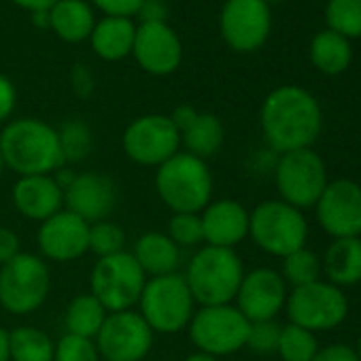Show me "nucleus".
Here are the masks:
<instances>
[{
    "mask_svg": "<svg viewBox=\"0 0 361 361\" xmlns=\"http://www.w3.org/2000/svg\"><path fill=\"white\" fill-rule=\"evenodd\" d=\"M54 338L32 325H20L9 331V359L11 361H54Z\"/></svg>",
    "mask_w": 361,
    "mask_h": 361,
    "instance_id": "29",
    "label": "nucleus"
},
{
    "mask_svg": "<svg viewBox=\"0 0 361 361\" xmlns=\"http://www.w3.org/2000/svg\"><path fill=\"white\" fill-rule=\"evenodd\" d=\"M249 325V319L234 304L198 306L188 331L196 350L219 359L247 346Z\"/></svg>",
    "mask_w": 361,
    "mask_h": 361,
    "instance_id": "8",
    "label": "nucleus"
},
{
    "mask_svg": "<svg viewBox=\"0 0 361 361\" xmlns=\"http://www.w3.org/2000/svg\"><path fill=\"white\" fill-rule=\"evenodd\" d=\"M37 245L39 255L47 264L77 262L90 253V224L62 209L47 221L39 224Z\"/></svg>",
    "mask_w": 361,
    "mask_h": 361,
    "instance_id": "16",
    "label": "nucleus"
},
{
    "mask_svg": "<svg viewBox=\"0 0 361 361\" xmlns=\"http://www.w3.org/2000/svg\"><path fill=\"white\" fill-rule=\"evenodd\" d=\"M312 66L329 77L342 75L353 62V47L350 41L334 30H321L312 37L308 49Z\"/></svg>",
    "mask_w": 361,
    "mask_h": 361,
    "instance_id": "27",
    "label": "nucleus"
},
{
    "mask_svg": "<svg viewBox=\"0 0 361 361\" xmlns=\"http://www.w3.org/2000/svg\"><path fill=\"white\" fill-rule=\"evenodd\" d=\"M196 308L198 304L180 272L147 279L136 304L138 314L155 336H170L188 329Z\"/></svg>",
    "mask_w": 361,
    "mask_h": 361,
    "instance_id": "5",
    "label": "nucleus"
},
{
    "mask_svg": "<svg viewBox=\"0 0 361 361\" xmlns=\"http://www.w3.org/2000/svg\"><path fill=\"white\" fill-rule=\"evenodd\" d=\"M7 168H5V159H3V151H0V176H3V172H5Z\"/></svg>",
    "mask_w": 361,
    "mask_h": 361,
    "instance_id": "48",
    "label": "nucleus"
},
{
    "mask_svg": "<svg viewBox=\"0 0 361 361\" xmlns=\"http://www.w3.org/2000/svg\"><path fill=\"white\" fill-rule=\"evenodd\" d=\"M266 5H272V3H287V0H264Z\"/></svg>",
    "mask_w": 361,
    "mask_h": 361,
    "instance_id": "50",
    "label": "nucleus"
},
{
    "mask_svg": "<svg viewBox=\"0 0 361 361\" xmlns=\"http://www.w3.org/2000/svg\"><path fill=\"white\" fill-rule=\"evenodd\" d=\"M11 202L24 219L43 224L64 209V190L54 174L18 176L11 188Z\"/></svg>",
    "mask_w": 361,
    "mask_h": 361,
    "instance_id": "20",
    "label": "nucleus"
},
{
    "mask_svg": "<svg viewBox=\"0 0 361 361\" xmlns=\"http://www.w3.org/2000/svg\"><path fill=\"white\" fill-rule=\"evenodd\" d=\"M121 251H126V232L117 224L104 219L90 226V253L100 259Z\"/></svg>",
    "mask_w": 361,
    "mask_h": 361,
    "instance_id": "35",
    "label": "nucleus"
},
{
    "mask_svg": "<svg viewBox=\"0 0 361 361\" xmlns=\"http://www.w3.org/2000/svg\"><path fill=\"white\" fill-rule=\"evenodd\" d=\"M147 274L130 251L96 259L90 274V293H94L109 312L136 308L145 289Z\"/></svg>",
    "mask_w": 361,
    "mask_h": 361,
    "instance_id": "9",
    "label": "nucleus"
},
{
    "mask_svg": "<svg viewBox=\"0 0 361 361\" xmlns=\"http://www.w3.org/2000/svg\"><path fill=\"white\" fill-rule=\"evenodd\" d=\"M321 270L336 287L357 285L361 281V236L336 238L323 255Z\"/></svg>",
    "mask_w": 361,
    "mask_h": 361,
    "instance_id": "23",
    "label": "nucleus"
},
{
    "mask_svg": "<svg viewBox=\"0 0 361 361\" xmlns=\"http://www.w3.org/2000/svg\"><path fill=\"white\" fill-rule=\"evenodd\" d=\"M130 253L134 255L147 279L174 274L183 262V251L166 236V232H145L136 238Z\"/></svg>",
    "mask_w": 361,
    "mask_h": 361,
    "instance_id": "22",
    "label": "nucleus"
},
{
    "mask_svg": "<svg viewBox=\"0 0 361 361\" xmlns=\"http://www.w3.org/2000/svg\"><path fill=\"white\" fill-rule=\"evenodd\" d=\"M18 104V92L9 77L0 75V123H5Z\"/></svg>",
    "mask_w": 361,
    "mask_h": 361,
    "instance_id": "40",
    "label": "nucleus"
},
{
    "mask_svg": "<svg viewBox=\"0 0 361 361\" xmlns=\"http://www.w3.org/2000/svg\"><path fill=\"white\" fill-rule=\"evenodd\" d=\"M281 323L276 319L270 321H255L249 325L247 346L255 353H276L279 338H281Z\"/></svg>",
    "mask_w": 361,
    "mask_h": 361,
    "instance_id": "37",
    "label": "nucleus"
},
{
    "mask_svg": "<svg viewBox=\"0 0 361 361\" xmlns=\"http://www.w3.org/2000/svg\"><path fill=\"white\" fill-rule=\"evenodd\" d=\"M314 209L319 226L334 240L361 236V185L355 180H329Z\"/></svg>",
    "mask_w": 361,
    "mask_h": 361,
    "instance_id": "15",
    "label": "nucleus"
},
{
    "mask_svg": "<svg viewBox=\"0 0 361 361\" xmlns=\"http://www.w3.org/2000/svg\"><path fill=\"white\" fill-rule=\"evenodd\" d=\"M117 204V185L102 172H79L64 188V209L83 221L98 224L109 219Z\"/></svg>",
    "mask_w": 361,
    "mask_h": 361,
    "instance_id": "18",
    "label": "nucleus"
},
{
    "mask_svg": "<svg viewBox=\"0 0 361 361\" xmlns=\"http://www.w3.org/2000/svg\"><path fill=\"white\" fill-rule=\"evenodd\" d=\"M132 54L145 73L166 77L180 66L183 45L166 22H145L136 28Z\"/></svg>",
    "mask_w": 361,
    "mask_h": 361,
    "instance_id": "19",
    "label": "nucleus"
},
{
    "mask_svg": "<svg viewBox=\"0 0 361 361\" xmlns=\"http://www.w3.org/2000/svg\"><path fill=\"white\" fill-rule=\"evenodd\" d=\"M287 293L289 289L281 272L262 266L245 272L238 293L234 298V306L249 319V323L270 321L276 319V314L285 308Z\"/></svg>",
    "mask_w": 361,
    "mask_h": 361,
    "instance_id": "17",
    "label": "nucleus"
},
{
    "mask_svg": "<svg viewBox=\"0 0 361 361\" xmlns=\"http://www.w3.org/2000/svg\"><path fill=\"white\" fill-rule=\"evenodd\" d=\"M245 276L243 259L234 249L202 245L190 257L183 279L198 306L232 304Z\"/></svg>",
    "mask_w": 361,
    "mask_h": 361,
    "instance_id": "4",
    "label": "nucleus"
},
{
    "mask_svg": "<svg viewBox=\"0 0 361 361\" xmlns=\"http://www.w3.org/2000/svg\"><path fill=\"white\" fill-rule=\"evenodd\" d=\"M11 3H16L22 9H28L32 13H47L58 0H11Z\"/></svg>",
    "mask_w": 361,
    "mask_h": 361,
    "instance_id": "45",
    "label": "nucleus"
},
{
    "mask_svg": "<svg viewBox=\"0 0 361 361\" xmlns=\"http://www.w3.org/2000/svg\"><path fill=\"white\" fill-rule=\"evenodd\" d=\"M134 37H136V26L128 18H104L100 20L92 35V49L96 51L98 58L106 62H117L126 56L132 54L134 47Z\"/></svg>",
    "mask_w": 361,
    "mask_h": 361,
    "instance_id": "25",
    "label": "nucleus"
},
{
    "mask_svg": "<svg viewBox=\"0 0 361 361\" xmlns=\"http://www.w3.org/2000/svg\"><path fill=\"white\" fill-rule=\"evenodd\" d=\"M166 236L183 251L200 249L204 245L200 213H172L166 224Z\"/></svg>",
    "mask_w": 361,
    "mask_h": 361,
    "instance_id": "34",
    "label": "nucleus"
},
{
    "mask_svg": "<svg viewBox=\"0 0 361 361\" xmlns=\"http://www.w3.org/2000/svg\"><path fill=\"white\" fill-rule=\"evenodd\" d=\"M92 3L104 11L109 18H132V16H138L140 7L145 0H92Z\"/></svg>",
    "mask_w": 361,
    "mask_h": 361,
    "instance_id": "38",
    "label": "nucleus"
},
{
    "mask_svg": "<svg viewBox=\"0 0 361 361\" xmlns=\"http://www.w3.org/2000/svg\"><path fill=\"white\" fill-rule=\"evenodd\" d=\"M219 28L230 49L238 54H253L262 49L270 37V5L264 0H226Z\"/></svg>",
    "mask_w": 361,
    "mask_h": 361,
    "instance_id": "14",
    "label": "nucleus"
},
{
    "mask_svg": "<svg viewBox=\"0 0 361 361\" xmlns=\"http://www.w3.org/2000/svg\"><path fill=\"white\" fill-rule=\"evenodd\" d=\"M285 310L289 323L317 334L338 327L348 314V302L340 287L327 281H314L291 289L287 293Z\"/></svg>",
    "mask_w": 361,
    "mask_h": 361,
    "instance_id": "11",
    "label": "nucleus"
},
{
    "mask_svg": "<svg viewBox=\"0 0 361 361\" xmlns=\"http://www.w3.org/2000/svg\"><path fill=\"white\" fill-rule=\"evenodd\" d=\"M51 291L49 264L37 255L22 251L9 264L0 266V306L9 314L28 317L43 308Z\"/></svg>",
    "mask_w": 361,
    "mask_h": 361,
    "instance_id": "6",
    "label": "nucleus"
},
{
    "mask_svg": "<svg viewBox=\"0 0 361 361\" xmlns=\"http://www.w3.org/2000/svg\"><path fill=\"white\" fill-rule=\"evenodd\" d=\"M22 253V240L11 228H0V266L9 264Z\"/></svg>",
    "mask_w": 361,
    "mask_h": 361,
    "instance_id": "39",
    "label": "nucleus"
},
{
    "mask_svg": "<svg viewBox=\"0 0 361 361\" xmlns=\"http://www.w3.org/2000/svg\"><path fill=\"white\" fill-rule=\"evenodd\" d=\"M140 18L145 22H166V5L161 0H145L140 7Z\"/></svg>",
    "mask_w": 361,
    "mask_h": 361,
    "instance_id": "43",
    "label": "nucleus"
},
{
    "mask_svg": "<svg viewBox=\"0 0 361 361\" xmlns=\"http://www.w3.org/2000/svg\"><path fill=\"white\" fill-rule=\"evenodd\" d=\"M126 157L145 168H157L180 151V134L170 115L149 113L128 123L121 136Z\"/></svg>",
    "mask_w": 361,
    "mask_h": 361,
    "instance_id": "12",
    "label": "nucleus"
},
{
    "mask_svg": "<svg viewBox=\"0 0 361 361\" xmlns=\"http://www.w3.org/2000/svg\"><path fill=\"white\" fill-rule=\"evenodd\" d=\"M0 151L5 168L18 176L54 174L66 166L58 130L37 117H20L9 121L0 132Z\"/></svg>",
    "mask_w": 361,
    "mask_h": 361,
    "instance_id": "2",
    "label": "nucleus"
},
{
    "mask_svg": "<svg viewBox=\"0 0 361 361\" xmlns=\"http://www.w3.org/2000/svg\"><path fill=\"white\" fill-rule=\"evenodd\" d=\"M321 259L306 247L289 253L283 257V266H281V276L287 285L295 287H304L310 285L314 281H321Z\"/></svg>",
    "mask_w": 361,
    "mask_h": 361,
    "instance_id": "31",
    "label": "nucleus"
},
{
    "mask_svg": "<svg viewBox=\"0 0 361 361\" xmlns=\"http://www.w3.org/2000/svg\"><path fill=\"white\" fill-rule=\"evenodd\" d=\"M54 361H102V359L94 340L64 334L56 342Z\"/></svg>",
    "mask_w": 361,
    "mask_h": 361,
    "instance_id": "36",
    "label": "nucleus"
},
{
    "mask_svg": "<svg viewBox=\"0 0 361 361\" xmlns=\"http://www.w3.org/2000/svg\"><path fill=\"white\" fill-rule=\"evenodd\" d=\"M155 194L170 213H202L213 200V172L209 161L178 151L155 168Z\"/></svg>",
    "mask_w": 361,
    "mask_h": 361,
    "instance_id": "3",
    "label": "nucleus"
},
{
    "mask_svg": "<svg viewBox=\"0 0 361 361\" xmlns=\"http://www.w3.org/2000/svg\"><path fill=\"white\" fill-rule=\"evenodd\" d=\"M317 350H319V342L312 331L298 327L293 323L281 327L276 353L281 355L283 361H312Z\"/></svg>",
    "mask_w": 361,
    "mask_h": 361,
    "instance_id": "32",
    "label": "nucleus"
},
{
    "mask_svg": "<svg viewBox=\"0 0 361 361\" xmlns=\"http://www.w3.org/2000/svg\"><path fill=\"white\" fill-rule=\"evenodd\" d=\"M262 132L274 153L310 149L323 128L319 100L300 85H281L272 90L259 113Z\"/></svg>",
    "mask_w": 361,
    "mask_h": 361,
    "instance_id": "1",
    "label": "nucleus"
},
{
    "mask_svg": "<svg viewBox=\"0 0 361 361\" xmlns=\"http://www.w3.org/2000/svg\"><path fill=\"white\" fill-rule=\"evenodd\" d=\"M73 87L79 96L87 98L92 94V75H90V68H83V66H77L75 73H73Z\"/></svg>",
    "mask_w": 361,
    "mask_h": 361,
    "instance_id": "44",
    "label": "nucleus"
},
{
    "mask_svg": "<svg viewBox=\"0 0 361 361\" xmlns=\"http://www.w3.org/2000/svg\"><path fill=\"white\" fill-rule=\"evenodd\" d=\"M58 138H60V147H62V155H64L66 166L85 159L94 147V136H92L90 126L79 121V119L66 121L58 130Z\"/></svg>",
    "mask_w": 361,
    "mask_h": 361,
    "instance_id": "33",
    "label": "nucleus"
},
{
    "mask_svg": "<svg viewBox=\"0 0 361 361\" xmlns=\"http://www.w3.org/2000/svg\"><path fill=\"white\" fill-rule=\"evenodd\" d=\"M109 310L100 304V300L94 293H81L75 295L64 312V327L66 334L79 336V338H90L94 340L106 319Z\"/></svg>",
    "mask_w": 361,
    "mask_h": 361,
    "instance_id": "28",
    "label": "nucleus"
},
{
    "mask_svg": "<svg viewBox=\"0 0 361 361\" xmlns=\"http://www.w3.org/2000/svg\"><path fill=\"white\" fill-rule=\"evenodd\" d=\"M47 26L66 43H81L90 39L96 22L94 11L83 0H58L47 11Z\"/></svg>",
    "mask_w": 361,
    "mask_h": 361,
    "instance_id": "24",
    "label": "nucleus"
},
{
    "mask_svg": "<svg viewBox=\"0 0 361 361\" xmlns=\"http://www.w3.org/2000/svg\"><path fill=\"white\" fill-rule=\"evenodd\" d=\"M226 142L224 121L213 113H198V117L180 132V147L183 151L209 161L215 157Z\"/></svg>",
    "mask_w": 361,
    "mask_h": 361,
    "instance_id": "26",
    "label": "nucleus"
},
{
    "mask_svg": "<svg viewBox=\"0 0 361 361\" xmlns=\"http://www.w3.org/2000/svg\"><path fill=\"white\" fill-rule=\"evenodd\" d=\"M249 236L264 253L283 259L306 247L308 224L295 207L283 200H266L249 213Z\"/></svg>",
    "mask_w": 361,
    "mask_h": 361,
    "instance_id": "7",
    "label": "nucleus"
},
{
    "mask_svg": "<svg viewBox=\"0 0 361 361\" xmlns=\"http://www.w3.org/2000/svg\"><path fill=\"white\" fill-rule=\"evenodd\" d=\"M327 30L342 35L344 39L361 37V0H327L325 5Z\"/></svg>",
    "mask_w": 361,
    "mask_h": 361,
    "instance_id": "30",
    "label": "nucleus"
},
{
    "mask_svg": "<svg viewBox=\"0 0 361 361\" xmlns=\"http://www.w3.org/2000/svg\"><path fill=\"white\" fill-rule=\"evenodd\" d=\"M202 234L204 245L236 249L249 236V211L243 202L232 198L211 200L202 213Z\"/></svg>",
    "mask_w": 361,
    "mask_h": 361,
    "instance_id": "21",
    "label": "nucleus"
},
{
    "mask_svg": "<svg viewBox=\"0 0 361 361\" xmlns=\"http://www.w3.org/2000/svg\"><path fill=\"white\" fill-rule=\"evenodd\" d=\"M274 183L283 202L298 211L312 209L329 183L325 161L312 149L283 153L274 166Z\"/></svg>",
    "mask_w": 361,
    "mask_h": 361,
    "instance_id": "10",
    "label": "nucleus"
},
{
    "mask_svg": "<svg viewBox=\"0 0 361 361\" xmlns=\"http://www.w3.org/2000/svg\"><path fill=\"white\" fill-rule=\"evenodd\" d=\"M94 342L102 361H145L153 348L155 334L132 308L109 312Z\"/></svg>",
    "mask_w": 361,
    "mask_h": 361,
    "instance_id": "13",
    "label": "nucleus"
},
{
    "mask_svg": "<svg viewBox=\"0 0 361 361\" xmlns=\"http://www.w3.org/2000/svg\"><path fill=\"white\" fill-rule=\"evenodd\" d=\"M355 353H357V357L361 359V336H359V340H357V348H355Z\"/></svg>",
    "mask_w": 361,
    "mask_h": 361,
    "instance_id": "49",
    "label": "nucleus"
},
{
    "mask_svg": "<svg viewBox=\"0 0 361 361\" xmlns=\"http://www.w3.org/2000/svg\"><path fill=\"white\" fill-rule=\"evenodd\" d=\"M312 361H361L355 353V348L346 344H331L325 348H319Z\"/></svg>",
    "mask_w": 361,
    "mask_h": 361,
    "instance_id": "41",
    "label": "nucleus"
},
{
    "mask_svg": "<svg viewBox=\"0 0 361 361\" xmlns=\"http://www.w3.org/2000/svg\"><path fill=\"white\" fill-rule=\"evenodd\" d=\"M183 361H219V359H217V357H213V355H207V353L194 350V353H190Z\"/></svg>",
    "mask_w": 361,
    "mask_h": 361,
    "instance_id": "47",
    "label": "nucleus"
},
{
    "mask_svg": "<svg viewBox=\"0 0 361 361\" xmlns=\"http://www.w3.org/2000/svg\"><path fill=\"white\" fill-rule=\"evenodd\" d=\"M198 109H194L192 104H178L174 111H172V115H170V119H172V123L176 126V130H178V134L183 132L196 117H198Z\"/></svg>",
    "mask_w": 361,
    "mask_h": 361,
    "instance_id": "42",
    "label": "nucleus"
},
{
    "mask_svg": "<svg viewBox=\"0 0 361 361\" xmlns=\"http://www.w3.org/2000/svg\"><path fill=\"white\" fill-rule=\"evenodd\" d=\"M0 361H11L9 359V331L0 325Z\"/></svg>",
    "mask_w": 361,
    "mask_h": 361,
    "instance_id": "46",
    "label": "nucleus"
}]
</instances>
